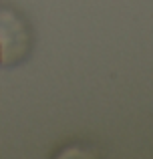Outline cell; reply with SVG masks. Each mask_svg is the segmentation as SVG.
<instances>
[{
  "label": "cell",
  "mask_w": 153,
  "mask_h": 159,
  "mask_svg": "<svg viewBox=\"0 0 153 159\" xmlns=\"http://www.w3.org/2000/svg\"><path fill=\"white\" fill-rule=\"evenodd\" d=\"M0 61H2V44H0Z\"/></svg>",
  "instance_id": "obj_1"
}]
</instances>
